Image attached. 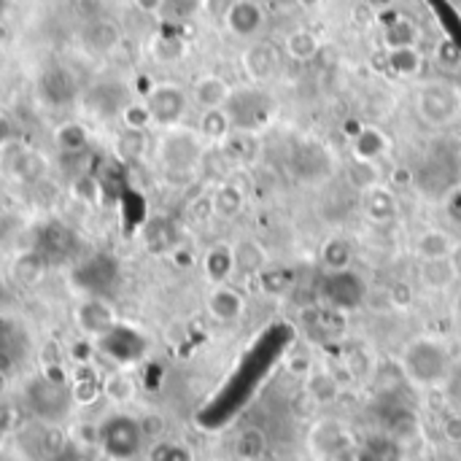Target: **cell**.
Returning <instances> with one entry per match:
<instances>
[{"label": "cell", "mask_w": 461, "mask_h": 461, "mask_svg": "<svg viewBox=\"0 0 461 461\" xmlns=\"http://www.w3.org/2000/svg\"><path fill=\"white\" fill-rule=\"evenodd\" d=\"M405 378L419 389H435L451 375V351L438 338H416L400 354Z\"/></svg>", "instance_id": "6da1fadb"}, {"label": "cell", "mask_w": 461, "mask_h": 461, "mask_svg": "<svg viewBox=\"0 0 461 461\" xmlns=\"http://www.w3.org/2000/svg\"><path fill=\"white\" fill-rule=\"evenodd\" d=\"M205 159V138L184 124L162 130L157 138V162L167 173H192Z\"/></svg>", "instance_id": "7a4b0ae2"}, {"label": "cell", "mask_w": 461, "mask_h": 461, "mask_svg": "<svg viewBox=\"0 0 461 461\" xmlns=\"http://www.w3.org/2000/svg\"><path fill=\"white\" fill-rule=\"evenodd\" d=\"M146 443L143 424L127 413H113L97 427V446L113 461H132L140 456Z\"/></svg>", "instance_id": "3957f363"}, {"label": "cell", "mask_w": 461, "mask_h": 461, "mask_svg": "<svg viewBox=\"0 0 461 461\" xmlns=\"http://www.w3.org/2000/svg\"><path fill=\"white\" fill-rule=\"evenodd\" d=\"M224 111L230 113V122L235 130H246V132H259L265 130L273 116H276V103L267 92H262L257 84L254 86H243V89H232Z\"/></svg>", "instance_id": "277c9868"}, {"label": "cell", "mask_w": 461, "mask_h": 461, "mask_svg": "<svg viewBox=\"0 0 461 461\" xmlns=\"http://www.w3.org/2000/svg\"><path fill=\"white\" fill-rule=\"evenodd\" d=\"M416 111L429 127H448L461 116V92L448 81H427L416 92Z\"/></svg>", "instance_id": "5b68a950"}, {"label": "cell", "mask_w": 461, "mask_h": 461, "mask_svg": "<svg viewBox=\"0 0 461 461\" xmlns=\"http://www.w3.org/2000/svg\"><path fill=\"white\" fill-rule=\"evenodd\" d=\"M319 297H321L324 308L348 313V311H357V308L365 305L367 284L354 267H348V270H327V276L319 284Z\"/></svg>", "instance_id": "8992f818"}, {"label": "cell", "mask_w": 461, "mask_h": 461, "mask_svg": "<svg viewBox=\"0 0 461 461\" xmlns=\"http://www.w3.org/2000/svg\"><path fill=\"white\" fill-rule=\"evenodd\" d=\"M24 402L27 408L43 419V421H59L70 411V392L62 378L51 375H38L27 384L24 389Z\"/></svg>", "instance_id": "52a82bcc"}, {"label": "cell", "mask_w": 461, "mask_h": 461, "mask_svg": "<svg viewBox=\"0 0 461 461\" xmlns=\"http://www.w3.org/2000/svg\"><path fill=\"white\" fill-rule=\"evenodd\" d=\"M143 103H146V108L151 113L154 127L167 130V127L181 124V119L186 116V111H189V92L181 84L159 81V84L149 86Z\"/></svg>", "instance_id": "ba28073f"}, {"label": "cell", "mask_w": 461, "mask_h": 461, "mask_svg": "<svg viewBox=\"0 0 461 461\" xmlns=\"http://www.w3.org/2000/svg\"><path fill=\"white\" fill-rule=\"evenodd\" d=\"M130 103V86L122 78H100L81 92V105L95 119H116Z\"/></svg>", "instance_id": "9c48e42d"}, {"label": "cell", "mask_w": 461, "mask_h": 461, "mask_svg": "<svg viewBox=\"0 0 461 461\" xmlns=\"http://www.w3.org/2000/svg\"><path fill=\"white\" fill-rule=\"evenodd\" d=\"M38 95L46 105L62 108V105H73L76 100H81V86L70 68L49 65L38 76Z\"/></svg>", "instance_id": "30bf717a"}, {"label": "cell", "mask_w": 461, "mask_h": 461, "mask_svg": "<svg viewBox=\"0 0 461 461\" xmlns=\"http://www.w3.org/2000/svg\"><path fill=\"white\" fill-rule=\"evenodd\" d=\"M243 73L251 84L262 86L273 81L281 70V51L273 41H251L240 57Z\"/></svg>", "instance_id": "8fae6325"}, {"label": "cell", "mask_w": 461, "mask_h": 461, "mask_svg": "<svg viewBox=\"0 0 461 461\" xmlns=\"http://www.w3.org/2000/svg\"><path fill=\"white\" fill-rule=\"evenodd\" d=\"M76 324L89 338H105L116 327V313L105 297H84L76 308Z\"/></svg>", "instance_id": "7c38bea8"}, {"label": "cell", "mask_w": 461, "mask_h": 461, "mask_svg": "<svg viewBox=\"0 0 461 461\" xmlns=\"http://www.w3.org/2000/svg\"><path fill=\"white\" fill-rule=\"evenodd\" d=\"M122 43V30L111 16H97L84 22L81 27V46L95 54V57H105L111 51H116V46Z\"/></svg>", "instance_id": "4fadbf2b"}, {"label": "cell", "mask_w": 461, "mask_h": 461, "mask_svg": "<svg viewBox=\"0 0 461 461\" xmlns=\"http://www.w3.org/2000/svg\"><path fill=\"white\" fill-rule=\"evenodd\" d=\"M224 24L235 38H254L265 27V8L257 0H235L224 16Z\"/></svg>", "instance_id": "5bb4252c"}, {"label": "cell", "mask_w": 461, "mask_h": 461, "mask_svg": "<svg viewBox=\"0 0 461 461\" xmlns=\"http://www.w3.org/2000/svg\"><path fill=\"white\" fill-rule=\"evenodd\" d=\"M230 95H232L230 81H224V78H221V76H216V73H205V76H200V78L192 84V92H189L192 103H194L200 111L224 108V105H227V100H230Z\"/></svg>", "instance_id": "9a60e30c"}, {"label": "cell", "mask_w": 461, "mask_h": 461, "mask_svg": "<svg viewBox=\"0 0 461 461\" xmlns=\"http://www.w3.org/2000/svg\"><path fill=\"white\" fill-rule=\"evenodd\" d=\"M208 313L221 324H235L246 313V300L235 286L219 284L208 294Z\"/></svg>", "instance_id": "2e32d148"}, {"label": "cell", "mask_w": 461, "mask_h": 461, "mask_svg": "<svg viewBox=\"0 0 461 461\" xmlns=\"http://www.w3.org/2000/svg\"><path fill=\"white\" fill-rule=\"evenodd\" d=\"M381 22H384V43L386 49H408V46H416L419 43V27L413 19L386 8L381 14Z\"/></svg>", "instance_id": "e0dca14e"}, {"label": "cell", "mask_w": 461, "mask_h": 461, "mask_svg": "<svg viewBox=\"0 0 461 461\" xmlns=\"http://www.w3.org/2000/svg\"><path fill=\"white\" fill-rule=\"evenodd\" d=\"M221 154L235 162V165H254L262 154L259 132H246V130H232L221 140Z\"/></svg>", "instance_id": "ac0fdd59"}, {"label": "cell", "mask_w": 461, "mask_h": 461, "mask_svg": "<svg viewBox=\"0 0 461 461\" xmlns=\"http://www.w3.org/2000/svg\"><path fill=\"white\" fill-rule=\"evenodd\" d=\"M203 273L205 278L219 286V284H227L235 273V251L230 243H216L205 251L203 257Z\"/></svg>", "instance_id": "d6986e66"}, {"label": "cell", "mask_w": 461, "mask_h": 461, "mask_svg": "<svg viewBox=\"0 0 461 461\" xmlns=\"http://www.w3.org/2000/svg\"><path fill=\"white\" fill-rule=\"evenodd\" d=\"M211 205H213V216H219L224 221H232L246 208V192L235 181H221L211 192Z\"/></svg>", "instance_id": "ffe728a7"}, {"label": "cell", "mask_w": 461, "mask_h": 461, "mask_svg": "<svg viewBox=\"0 0 461 461\" xmlns=\"http://www.w3.org/2000/svg\"><path fill=\"white\" fill-rule=\"evenodd\" d=\"M143 243L154 254H170L176 246H181V235L167 216H154L143 230Z\"/></svg>", "instance_id": "44dd1931"}, {"label": "cell", "mask_w": 461, "mask_h": 461, "mask_svg": "<svg viewBox=\"0 0 461 461\" xmlns=\"http://www.w3.org/2000/svg\"><path fill=\"white\" fill-rule=\"evenodd\" d=\"M235 251V273L246 278H257L267 267V251L257 238H243L232 246Z\"/></svg>", "instance_id": "7402d4cb"}, {"label": "cell", "mask_w": 461, "mask_h": 461, "mask_svg": "<svg viewBox=\"0 0 461 461\" xmlns=\"http://www.w3.org/2000/svg\"><path fill=\"white\" fill-rule=\"evenodd\" d=\"M397 213H400V203H397L394 189L378 186L365 194V216L373 224H392L397 219Z\"/></svg>", "instance_id": "603a6c76"}, {"label": "cell", "mask_w": 461, "mask_h": 461, "mask_svg": "<svg viewBox=\"0 0 461 461\" xmlns=\"http://www.w3.org/2000/svg\"><path fill=\"white\" fill-rule=\"evenodd\" d=\"M389 138L384 130L378 127H362V132L357 138H351V151L357 159H370V162H378L389 154Z\"/></svg>", "instance_id": "cb8c5ba5"}, {"label": "cell", "mask_w": 461, "mask_h": 461, "mask_svg": "<svg viewBox=\"0 0 461 461\" xmlns=\"http://www.w3.org/2000/svg\"><path fill=\"white\" fill-rule=\"evenodd\" d=\"M294 270L284 267V265H267L259 276H257V284H259V292L273 297V300H284L289 297V292L294 289Z\"/></svg>", "instance_id": "d4e9b609"}, {"label": "cell", "mask_w": 461, "mask_h": 461, "mask_svg": "<svg viewBox=\"0 0 461 461\" xmlns=\"http://www.w3.org/2000/svg\"><path fill=\"white\" fill-rule=\"evenodd\" d=\"M340 389H343V384L332 370H313L305 378V392L313 405H332L340 397Z\"/></svg>", "instance_id": "484cf974"}, {"label": "cell", "mask_w": 461, "mask_h": 461, "mask_svg": "<svg viewBox=\"0 0 461 461\" xmlns=\"http://www.w3.org/2000/svg\"><path fill=\"white\" fill-rule=\"evenodd\" d=\"M454 243H456V240H451V235H448V232H443V230H427V232H421V235L416 238L413 251H416V259H419V262H429V259H448V254H451Z\"/></svg>", "instance_id": "4316f807"}, {"label": "cell", "mask_w": 461, "mask_h": 461, "mask_svg": "<svg viewBox=\"0 0 461 461\" xmlns=\"http://www.w3.org/2000/svg\"><path fill=\"white\" fill-rule=\"evenodd\" d=\"M346 181H348V189L359 192V194H367L373 189L381 186V170H378V162H370V159H357L346 167Z\"/></svg>", "instance_id": "83f0119b"}, {"label": "cell", "mask_w": 461, "mask_h": 461, "mask_svg": "<svg viewBox=\"0 0 461 461\" xmlns=\"http://www.w3.org/2000/svg\"><path fill=\"white\" fill-rule=\"evenodd\" d=\"M419 278L427 289L432 292H448L459 278L451 267L448 259H429V262H421L419 265Z\"/></svg>", "instance_id": "f1b7e54d"}, {"label": "cell", "mask_w": 461, "mask_h": 461, "mask_svg": "<svg viewBox=\"0 0 461 461\" xmlns=\"http://www.w3.org/2000/svg\"><path fill=\"white\" fill-rule=\"evenodd\" d=\"M54 143L62 151V157H84V151L89 149V132H86L84 124L68 122V124L57 127Z\"/></svg>", "instance_id": "f546056e"}, {"label": "cell", "mask_w": 461, "mask_h": 461, "mask_svg": "<svg viewBox=\"0 0 461 461\" xmlns=\"http://www.w3.org/2000/svg\"><path fill=\"white\" fill-rule=\"evenodd\" d=\"M324 270H348L354 265V243L343 235H332L321 246Z\"/></svg>", "instance_id": "4dcf8cb0"}, {"label": "cell", "mask_w": 461, "mask_h": 461, "mask_svg": "<svg viewBox=\"0 0 461 461\" xmlns=\"http://www.w3.org/2000/svg\"><path fill=\"white\" fill-rule=\"evenodd\" d=\"M284 49H286V54H289L294 62H311V59L319 54L321 43H319V35H316L313 30L297 27V30H292V32L286 35Z\"/></svg>", "instance_id": "1f68e13d"}, {"label": "cell", "mask_w": 461, "mask_h": 461, "mask_svg": "<svg viewBox=\"0 0 461 461\" xmlns=\"http://www.w3.org/2000/svg\"><path fill=\"white\" fill-rule=\"evenodd\" d=\"M386 65H389V70H392L394 76H400V78H413V76H419L424 59H421V51H419L416 46H408V49H392V51L386 54Z\"/></svg>", "instance_id": "d6a6232c"}, {"label": "cell", "mask_w": 461, "mask_h": 461, "mask_svg": "<svg viewBox=\"0 0 461 461\" xmlns=\"http://www.w3.org/2000/svg\"><path fill=\"white\" fill-rule=\"evenodd\" d=\"M232 130H235V127H232V122H230V113H227L224 108L203 111L197 132H200L205 140H211V143H221V140H224V138H227Z\"/></svg>", "instance_id": "836d02e7"}, {"label": "cell", "mask_w": 461, "mask_h": 461, "mask_svg": "<svg viewBox=\"0 0 461 461\" xmlns=\"http://www.w3.org/2000/svg\"><path fill=\"white\" fill-rule=\"evenodd\" d=\"M265 451H267V438H265V432L257 429V427L243 429V432L238 435V440H235V454H238V459L240 461L262 459Z\"/></svg>", "instance_id": "e575fe53"}, {"label": "cell", "mask_w": 461, "mask_h": 461, "mask_svg": "<svg viewBox=\"0 0 461 461\" xmlns=\"http://www.w3.org/2000/svg\"><path fill=\"white\" fill-rule=\"evenodd\" d=\"M43 267H46V259L38 251H30V254L19 257L14 262V278L32 286V284H38L43 278Z\"/></svg>", "instance_id": "d590c367"}, {"label": "cell", "mask_w": 461, "mask_h": 461, "mask_svg": "<svg viewBox=\"0 0 461 461\" xmlns=\"http://www.w3.org/2000/svg\"><path fill=\"white\" fill-rule=\"evenodd\" d=\"M119 119H122V124H124L127 130H140V132H146L149 127H154L151 113H149V108H146L143 100H132V103L122 111Z\"/></svg>", "instance_id": "8d00e7d4"}, {"label": "cell", "mask_w": 461, "mask_h": 461, "mask_svg": "<svg viewBox=\"0 0 461 461\" xmlns=\"http://www.w3.org/2000/svg\"><path fill=\"white\" fill-rule=\"evenodd\" d=\"M149 461H194V456L186 446L173 443V440H162L149 451Z\"/></svg>", "instance_id": "74e56055"}, {"label": "cell", "mask_w": 461, "mask_h": 461, "mask_svg": "<svg viewBox=\"0 0 461 461\" xmlns=\"http://www.w3.org/2000/svg\"><path fill=\"white\" fill-rule=\"evenodd\" d=\"M154 57L162 59V62H176L184 57V38L178 35H157L154 41Z\"/></svg>", "instance_id": "f35d334b"}, {"label": "cell", "mask_w": 461, "mask_h": 461, "mask_svg": "<svg viewBox=\"0 0 461 461\" xmlns=\"http://www.w3.org/2000/svg\"><path fill=\"white\" fill-rule=\"evenodd\" d=\"M116 146H119V154H122V157L135 159V157H140V154L146 151V132H140V130H127V127H124V130L119 132Z\"/></svg>", "instance_id": "ab89813d"}, {"label": "cell", "mask_w": 461, "mask_h": 461, "mask_svg": "<svg viewBox=\"0 0 461 461\" xmlns=\"http://www.w3.org/2000/svg\"><path fill=\"white\" fill-rule=\"evenodd\" d=\"M203 5V0H165V8H162V14L167 16V19H189L197 8Z\"/></svg>", "instance_id": "60d3db41"}, {"label": "cell", "mask_w": 461, "mask_h": 461, "mask_svg": "<svg viewBox=\"0 0 461 461\" xmlns=\"http://www.w3.org/2000/svg\"><path fill=\"white\" fill-rule=\"evenodd\" d=\"M389 300H392L394 308L408 311L413 305V300H416V292H413V286L408 281H394L392 289H389Z\"/></svg>", "instance_id": "b9f144b4"}, {"label": "cell", "mask_w": 461, "mask_h": 461, "mask_svg": "<svg viewBox=\"0 0 461 461\" xmlns=\"http://www.w3.org/2000/svg\"><path fill=\"white\" fill-rule=\"evenodd\" d=\"M438 62L440 65H446V68H456L461 62V51H459V46L454 43V41H440L438 43Z\"/></svg>", "instance_id": "7bdbcfd3"}, {"label": "cell", "mask_w": 461, "mask_h": 461, "mask_svg": "<svg viewBox=\"0 0 461 461\" xmlns=\"http://www.w3.org/2000/svg\"><path fill=\"white\" fill-rule=\"evenodd\" d=\"M446 213H448V219H451L454 224H459L461 227V184L456 189H451V192L446 194Z\"/></svg>", "instance_id": "ee69618b"}, {"label": "cell", "mask_w": 461, "mask_h": 461, "mask_svg": "<svg viewBox=\"0 0 461 461\" xmlns=\"http://www.w3.org/2000/svg\"><path fill=\"white\" fill-rule=\"evenodd\" d=\"M392 184H394L397 189H411V186L416 184V170H411V167H405V165L394 167V170H392Z\"/></svg>", "instance_id": "f6af8a7d"}, {"label": "cell", "mask_w": 461, "mask_h": 461, "mask_svg": "<svg viewBox=\"0 0 461 461\" xmlns=\"http://www.w3.org/2000/svg\"><path fill=\"white\" fill-rule=\"evenodd\" d=\"M443 435H446V440H448V443L459 446L461 443V416L459 413H454V416H448V419L443 421Z\"/></svg>", "instance_id": "bcb514c9"}, {"label": "cell", "mask_w": 461, "mask_h": 461, "mask_svg": "<svg viewBox=\"0 0 461 461\" xmlns=\"http://www.w3.org/2000/svg\"><path fill=\"white\" fill-rule=\"evenodd\" d=\"M167 257H170V262H173L176 267H192V265H194V254H192L184 243L176 246Z\"/></svg>", "instance_id": "7dc6e473"}, {"label": "cell", "mask_w": 461, "mask_h": 461, "mask_svg": "<svg viewBox=\"0 0 461 461\" xmlns=\"http://www.w3.org/2000/svg\"><path fill=\"white\" fill-rule=\"evenodd\" d=\"M289 370H292L294 375L308 378V375L313 373V365H311V359H308V357H294V359H289Z\"/></svg>", "instance_id": "c3c4849f"}, {"label": "cell", "mask_w": 461, "mask_h": 461, "mask_svg": "<svg viewBox=\"0 0 461 461\" xmlns=\"http://www.w3.org/2000/svg\"><path fill=\"white\" fill-rule=\"evenodd\" d=\"M132 3H135L138 11H143V14H149V16H157V14H162V8H165V0H132Z\"/></svg>", "instance_id": "681fc988"}, {"label": "cell", "mask_w": 461, "mask_h": 461, "mask_svg": "<svg viewBox=\"0 0 461 461\" xmlns=\"http://www.w3.org/2000/svg\"><path fill=\"white\" fill-rule=\"evenodd\" d=\"M14 143V127H11V122L0 113V149L3 146H11Z\"/></svg>", "instance_id": "f907efd6"}, {"label": "cell", "mask_w": 461, "mask_h": 461, "mask_svg": "<svg viewBox=\"0 0 461 461\" xmlns=\"http://www.w3.org/2000/svg\"><path fill=\"white\" fill-rule=\"evenodd\" d=\"M448 262H451V267H454L456 278L461 281V240L459 243H454V249H451V254H448Z\"/></svg>", "instance_id": "816d5d0a"}, {"label": "cell", "mask_w": 461, "mask_h": 461, "mask_svg": "<svg viewBox=\"0 0 461 461\" xmlns=\"http://www.w3.org/2000/svg\"><path fill=\"white\" fill-rule=\"evenodd\" d=\"M8 427H11V413H8L5 405H0V438L8 432Z\"/></svg>", "instance_id": "f5cc1de1"}, {"label": "cell", "mask_w": 461, "mask_h": 461, "mask_svg": "<svg viewBox=\"0 0 461 461\" xmlns=\"http://www.w3.org/2000/svg\"><path fill=\"white\" fill-rule=\"evenodd\" d=\"M300 8H305V11H316V8H321V3L324 0H294Z\"/></svg>", "instance_id": "db71d44e"}, {"label": "cell", "mask_w": 461, "mask_h": 461, "mask_svg": "<svg viewBox=\"0 0 461 461\" xmlns=\"http://www.w3.org/2000/svg\"><path fill=\"white\" fill-rule=\"evenodd\" d=\"M375 11H386V8H392L394 5V0H367Z\"/></svg>", "instance_id": "11a10c76"}, {"label": "cell", "mask_w": 461, "mask_h": 461, "mask_svg": "<svg viewBox=\"0 0 461 461\" xmlns=\"http://www.w3.org/2000/svg\"><path fill=\"white\" fill-rule=\"evenodd\" d=\"M3 5H5V0H0V16H3Z\"/></svg>", "instance_id": "9f6ffc18"}]
</instances>
